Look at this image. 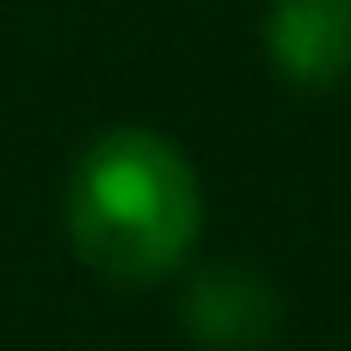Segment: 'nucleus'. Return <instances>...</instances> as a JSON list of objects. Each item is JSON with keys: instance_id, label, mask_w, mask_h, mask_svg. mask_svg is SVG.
Instances as JSON below:
<instances>
[{"instance_id": "f257e3e1", "label": "nucleus", "mask_w": 351, "mask_h": 351, "mask_svg": "<svg viewBox=\"0 0 351 351\" xmlns=\"http://www.w3.org/2000/svg\"><path fill=\"white\" fill-rule=\"evenodd\" d=\"M74 253L111 284H154L179 271L204 228V185L179 142L123 123L80 148L62 197Z\"/></svg>"}, {"instance_id": "f03ea898", "label": "nucleus", "mask_w": 351, "mask_h": 351, "mask_svg": "<svg viewBox=\"0 0 351 351\" xmlns=\"http://www.w3.org/2000/svg\"><path fill=\"white\" fill-rule=\"evenodd\" d=\"M265 56L296 93H327L351 74V0H271Z\"/></svg>"}, {"instance_id": "7ed1b4c3", "label": "nucleus", "mask_w": 351, "mask_h": 351, "mask_svg": "<svg viewBox=\"0 0 351 351\" xmlns=\"http://www.w3.org/2000/svg\"><path fill=\"white\" fill-rule=\"evenodd\" d=\"M185 327L191 339L210 351H259L278 333V296L241 271V265H216L191 284L185 296Z\"/></svg>"}]
</instances>
